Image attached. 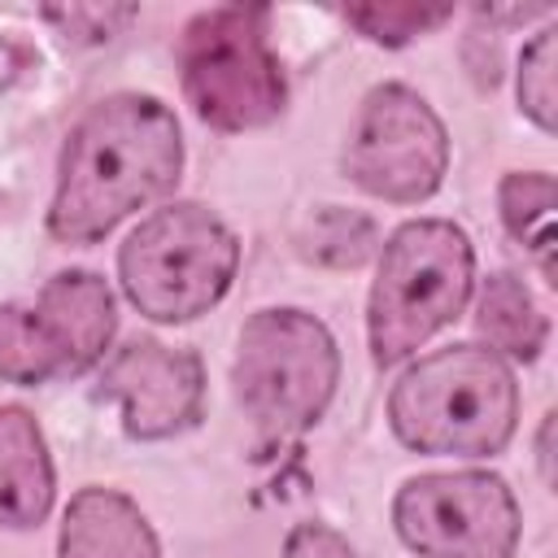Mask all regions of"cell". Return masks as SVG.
Here are the masks:
<instances>
[{
	"instance_id": "obj_1",
	"label": "cell",
	"mask_w": 558,
	"mask_h": 558,
	"mask_svg": "<svg viewBox=\"0 0 558 558\" xmlns=\"http://www.w3.org/2000/svg\"><path fill=\"white\" fill-rule=\"evenodd\" d=\"M179 170V118L157 96H109L78 118L61 148L48 231L61 244H96L126 214L166 196Z\"/></svg>"
},
{
	"instance_id": "obj_2",
	"label": "cell",
	"mask_w": 558,
	"mask_h": 558,
	"mask_svg": "<svg viewBox=\"0 0 558 558\" xmlns=\"http://www.w3.org/2000/svg\"><path fill=\"white\" fill-rule=\"evenodd\" d=\"M519 384L484 344H449L418 357L388 397V423L405 449L488 458L514 436Z\"/></svg>"
},
{
	"instance_id": "obj_3",
	"label": "cell",
	"mask_w": 558,
	"mask_h": 558,
	"mask_svg": "<svg viewBox=\"0 0 558 558\" xmlns=\"http://www.w3.org/2000/svg\"><path fill=\"white\" fill-rule=\"evenodd\" d=\"M475 283V248L449 218H414L379 248V270L366 305L375 366H397L449 327Z\"/></svg>"
},
{
	"instance_id": "obj_4",
	"label": "cell",
	"mask_w": 558,
	"mask_h": 558,
	"mask_svg": "<svg viewBox=\"0 0 558 558\" xmlns=\"http://www.w3.org/2000/svg\"><path fill=\"white\" fill-rule=\"evenodd\" d=\"M340 353L305 310H257L240 327L231 366L235 401L262 445H288L314 427L336 392Z\"/></svg>"
},
{
	"instance_id": "obj_5",
	"label": "cell",
	"mask_w": 558,
	"mask_h": 558,
	"mask_svg": "<svg viewBox=\"0 0 558 558\" xmlns=\"http://www.w3.org/2000/svg\"><path fill=\"white\" fill-rule=\"evenodd\" d=\"M240 266L231 227L196 205L179 201L148 214L118 248V279L126 301L153 323H187L214 310Z\"/></svg>"
},
{
	"instance_id": "obj_6",
	"label": "cell",
	"mask_w": 558,
	"mask_h": 558,
	"mask_svg": "<svg viewBox=\"0 0 558 558\" xmlns=\"http://www.w3.org/2000/svg\"><path fill=\"white\" fill-rule=\"evenodd\" d=\"M266 9H209L183 26L179 78L201 122L214 131H257L283 113L288 83L266 35Z\"/></svg>"
},
{
	"instance_id": "obj_7",
	"label": "cell",
	"mask_w": 558,
	"mask_h": 558,
	"mask_svg": "<svg viewBox=\"0 0 558 558\" xmlns=\"http://www.w3.org/2000/svg\"><path fill=\"white\" fill-rule=\"evenodd\" d=\"M113 327L109 283L92 270H61L35 301L0 305V379L22 388L78 379L105 357Z\"/></svg>"
},
{
	"instance_id": "obj_8",
	"label": "cell",
	"mask_w": 558,
	"mask_h": 558,
	"mask_svg": "<svg viewBox=\"0 0 558 558\" xmlns=\"http://www.w3.org/2000/svg\"><path fill=\"white\" fill-rule=\"evenodd\" d=\"M445 170L449 135L436 109L401 83L366 92L344 144V174L366 196L418 205L445 183Z\"/></svg>"
},
{
	"instance_id": "obj_9",
	"label": "cell",
	"mask_w": 558,
	"mask_h": 558,
	"mask_svg": "<svg viewBox=\"0 0 558 558\" xmlns=\"http://www.w3.org/2000/svg\"><path fill=\"white\" fill-rule=\"evenodd\" d=\"M392 527L423 558H514L519 501L488 471L414 475L392 501Z\"/></svg>"
},
{
	"instance_id": "obj_10",
	"label": "cell",
	"mask_w": 558,
	"mask_h": 558,
	"mask_svg": "<svg viewBox=\"0 0 558 558\" xmlns=\"http://www.w3.org/2000/svg\"><path fill=\"white\" fill-rule=\"evenodd\" d=\"M100 392L118 401L131 440H170L201 418L205 366L192 349L161 340H126L100 375Z\"/></svg>"
},
{
	"instance_id": "obj_11",
	"label": "cell",
	"mask_w": 558,
	"mask_h": 558,
	"mask_svg": "<svg viewBox=\"0 0 558 558\" xmlns=\"http://www.w3.org/2000/svg\"><path fill=\"white\" fill-rule=\"evenodd\" d=\"M57 558H161L144 510L118 488H83L61 514Z\"/></svg>"
},
{
	"instance_id": "obj_12",
	"label": "cell",
	"mask_w": 558,
	"mask_h": 558,
	"mask_svg": "<svg viewBox=\"0 0 558 558\" xmlns=\"http://www.w3.org/2000/svg\"><path fill=\"white\" fill-rule=\"evenodd\" d=\"M52 458L31 410L0 405V527H39L52 510Z\"/></svg>"
},
{
	"instance_id": "obj_13",
	"label": "cell",
	"mask_w": 558,
	"mask_h": 558,
	"mask_svg": "<svg viewBox=\"0 0 558 558\" xmlns=\"http://www.w3.org/2000/svg\"><path fill=\"white\" fill-rule=\"evenodd\" d=\"M475 327L488 340L484 349H493L506 362H536L549 340V318L541 314L523 279H514L510 270H497L484 279L475 301Z\"/></svg>"
},
{
	"instance_id": "obj_14",
	"label": "cell",
	"mask_w": 558,
	"mask_h": 558,
	"mask_svg": "<svg viewBox=\"0 0 558 558\" xmlns=\"http://www.w3.org/2000/svg\"><path fill=\"white\" fill-rule=\"evenodd\" d=\"M497 205H501V222L506 231L536 257L545 283L554 288L558 283V270H554V205H558V183L554 174L545 170H514L501 179L497 187Z\"/></svg>"
},
{
	"instance_id": "obj_15",
	"label": "cell",
	"mask_w": 558,
	"mask_h": 558,
	"mask_svg": "<svg viewBox=\"0 0 558 558\" xmlns=\"http://www.w3.org/2000/svg\"><path fill=\"white\" fill-rule=\"evenodd\" d=\"M379 235H375V222L357 209H340V205H327L310 218L305 235H301V253L318 266H336V270H353L362 266L371 253H375Z\"/></svg>"
},
{
	"instance_id": "obj_16",
	"label": "cell",
	"mask_w": 558,
	"mask_h": 558,
	"mask_svg": "<svg viewBox=\"0 0 558 558\" xmlns=\"http://www.w3.org/2000/svg\"><path fill=\"white\" fill-rule=\"evenodd\" d=\"M453 17L449 4H414V0H375V4H349L344 22L353 31H362L371 44H388L401 48L436 26H445Z\"/></svg>"
},
{
	"instance_id": "obj_17",
	"label": "cell",
	"mask_w": 558,
	"mask_h": 558,
	"mask_svg": "<svg viewBox=\"0 0 558 558\" xmlns=\"http://www.w3.org/2000/svg\"><path fill=\"white\" fill-rule=\"evenodd\" d=\"M519 109L554 135L558 126V31L545 26L519 57Z\"/></svg>"
},
{
	"instance_id": "obj_18",
	"label": "cell",
	"mask_w": 558,
	"mask_h": 558,
	"mask_svg": "<svg viewBox=\"0 0 558 558\" xmlns=\"http://www.w3.org/2000/svg\"><path fill=\"white\" fill-rule=\"evenodd\" d=\"M44 17L65 39L100 44V39H113L135 17V4H61V9H44Z\"/></svg>"
},
{
	"instance_id": "obj_19",
	"label": "cell",
	"mask_w": 558,
	"mask_h": 558,
	"mask_svg": "<svg viewBox=\"0 0 558 558\" xmlns=\"http://www.w3.org/2000/svg\"><path fill=\"white\" fill-rule=\"evenodd\" d=\"M279 558H357L353 545L327 527V523H296L283 541V554Z\"/></svg>"
},
{
	"instance_id": "obj_20",
	"label": "cell",
	"mask_w": 558,
	"mask_h": 558,
	"mask_svg": "<svg viewBox=\"0 0 558 558\" xmlns=\"http://www.w3.org/2000/svg\"><path fill=\"white\" fill-rule=\"evenodd\" d=\"M554 427H558V414L549 410L541 418V432H536V466H541V480L554 484Z\"/></svg>"
},
{
	"instance_id": "obj_21",
	"label": "cell",
	"mask_w": 558,
	"mask_h": 558,
	"mask_svg": "<svg viewBox=\"0 0 558 558\" xmlns=\"http://www.w3.org/2000/svg\"><path fill=\"white\" fill-rule=\"evenodd\" d=\"M26 57H31V52H26L22 44H13V39H4V35H0V92H4L22 70H26Z\"/></svg>"
}]
</instances>
